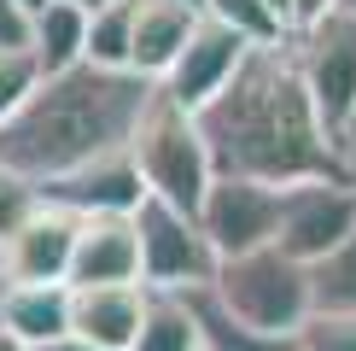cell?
Returning <instances> with one entry per match:
<instances>
[{"label":"cell","mask_w":356,"mask_h":351,"mask_svg":"<svg viewBox=\"0 0 356 351\" xmlns=\"http://www.w3.org/2000/svg\"><path fill=\"white\" fill-rule=\"evenodd\" d=\"M135 234H140V287L146 292H204L216 281L222 258L204 240L199 217L146 199L135 211Z\"/></svg>","instance_id":"5b68a950"},{"label":"cell","mask_w":356,"mask_h":351,"mask_svg":"<svg viewBox=\"0 0 356 351\" xmlns=\"http://www.w3.org/2000/svg\"><path fill=\"white\" fill-rule=\"evenodd\" d=\"M76 234H82V217L47 205L24 234H12V240L0 246V275H6L12 287H70Z\"/></svg>","instance_id":"30bf717a"},{"label":"cell","mask_w":356,"mask_h":351,"mask_svg":"<svg viewBox=\"0 0 356 351\" xmlns=\"http://www.w3.org/2000/svg\"><path fill=\"white\" fill-rule=\"evenodd\" d=\"M158 106V82L135 70L76 65L65 77H41V88L0 129V170L29 182H58L111 153H129L135 129Z\"/></svg>","instance_id":"7a4b0ae2"},{"label":"cell","mask_w":356,"mask_h":351,"mask_svg":"<svg viewBox=\"0 0 356 351\" xmlns=\"http://www.w3.org/2000/svg\"><path fill=\"white\" fill-rule=\"evenodd\" d=\"M0 351H29V345H24V340H12V334L0 328Z\"/></svg>","instance_id":"f1b7e54d"},{"label":"cell","mask_w":356,"mask_h":351,"mask_svg":"<svg viewBox=\"0 0 356 351\" xmlns=\"http://www.w3.org/2000/svg\"><path fill=\"white\" fill-rule=\"evenodd\" d=\"M18 6L29 12V18H35V12H47V6H53V0H18Z\"/></svg>","instance_id":"f546056e"},{"label":"cell","mask_w":356,"mask_h":351,"mask_svg":"<svg viewBox=\"0 0 356 351\" xmlns=\"http://www.w3.org/2000/svg\"><path fill=\"white\" fill-rule=\"evenodd\" d=\"M70 287H140V234L135 217H94L76 234V263H70Z\"/></svg>","instance_id":"7c38bea8"},{"label":"cell","mask_w":356,"mask_h":351,"mask_svg":"<svg viewBox=\"0 0 356 351\" xmlns=\"http://www.w3.org/2000/svg\"><path fill=\"white\" fill-rule=\"evenodd\" d=\"M333 12H345V0H292V29H316V24H327Z\"/></svg>","instance_id":"484cf974"},{"label":"cell","mask_w":356,"mask_h":351,"mask_svg":"<svg viewBox=\"0 0 356 351\" xmlns=\"http://www.w3.org/2000/svg\"><path fill=\"white\" fill-rule=\"evenodd\" d=\"M345 164H350V176H356V141H350V146H345Z\"/></svg>","instance_id":"d6a6232c"},{"label":"cell","mask_w":356,"mask_h":351,"mask_svg":"<svg viewBox=\"0 0 356 351\" xmlns=\"http://www.w3.org/2000/svg\"><path fill=\"white\" fill-rule=\"evenodd\" d=\"M88 65L94 70H129L135 65V0L88 12Z\"/></svg>","instance_id":"ac0fdd59"},{"label":"cell","mask_w":356,"mask_h":351,"mask_svg":"<svg viewBox=\"0 0 356 351\" xmlns=\"http://www.w3.org/2000/svg\"><path fill=\"white\" fill-rule=\"evenodd\" d=\"M280 211H286V187L269 182H240V176H216V187L199 205V228L216 246V258H251L280 246Z\"/></svg>","instance_id":"52a82bcc"},{"label":"cell","mask_w":356,"mask_h":351,"mask_svg":"<svg viewBox=\"0 0 356 351\" xmlns=\"http://www.w3.org/2000/svg\"><path fill=\"white\" fill-rule=\"evenodd\" d=\"M175 6H193V12H204V0H175Z\"/></svg>","instance_id":"836d02e7"},{"label":"cell","mask_w":356,"mask_h":351,"mask_svg":"<svg viewBox=\"0 0 356 351\" xmlns=\"http://www.w3.org/2000/svg\"><path fill=\"white\" fill-rule=\"evenodd\" d=\"M70 316H76V292L70 287H12L0 328H6L12 340H24L29 351H47L53 340L70 334Z\"/></svg>","instance_id":"9a60e30c"},{"label":"cell","mask_w":356,"mask_h":351,"mask_svg":"<svg viewBox=\"0 0 356 351\" xmlns=\"http://www.w3.org/2000/svg\"><path fill=\"white\" fill-rule=\"evenodd\" d=\"M187 304H193V322H199V351H298V340H275V334H257L240 316H228L211 287L187 292Z\"/></svg>","instance_id":"e0dca14e"},{"label":"cell","mask_w":356,"mask_h":351,"mask_svg":"<svg viewBox=\"0 0 356 351\" xmlns=\"http://www.w3.org/2000/svg\"><path fill=\"white\" fill-rule=\"evenodd\" d=\"M245 58H251V47L234 36V29H222L216 18H199V29H193V41L181 47V58H175L170 77L158 82V94H164L170 106H181V111L199 117L222 88L240 77Z\"/></svg>","instance_id":"9c48e42d"},{"label":"cell","mask_w":356,"mask_h":351,"mask_svg":"<svg viewBox=\"0 0 356 351\" xmlns=\"http://www.w3.org/2000/svg\"><path fill=\"white\" fill-rule=\"evenodd\" d=\"M41 194H47V205H58V211L94 223V217H135L146 205V182H140V164L129 153H111V158H99V164H88V170L41 182Z\"/></svg>","instance_id":"8fae6325"},{"label":"cell","mask_w":356,"mask_h":351,"mask_svg":"<svg viewBox=\"0 0 356 351\" xmlns=\"http://www.w3.org/2000/svg\"><path fill=\"white\" fill-rule=\"evenodd\" d=\"M65 6H76V12H99V6H111V0H65Z\"/></svg>","instance_id":"83f0119b"},{"label":"cell","mask_w":356,"mask_h":351,"mask_svg":"<svg viewBox=\"0 0 356 351\" xmlns=\"http://www.w3.org/2000/svg\"><path fill=\"white\" fill-rule=\"evenodd\" d=\"M269 6H275V12H280V18H286V24H292V0H269ZM292 36H298V29H292Z\"/></svg>","instance_id":"4dcf8cb0"},{"label":"cell","mask_w":356,"mask_h":351,"mask_svg":"<svg viewBox=\"0 0 356 351\" xmlns=\"http://www.w3.org/2000/svg\"><path fill=\"white\" fill-rule=\"evenodd\" d=\"M135 351H199V322H193L187 292H152Z\"/></svg>","instance_id":"ffe728a7"},{"label":"cell","mask_w":356,"mask_h":351,"mask_svg":"<svg viewBox=\"0 0 356 351\" xmlns=\"http://www.w3.org/2000/svg\"><path fill=\"white\" fill-rule=\"evenodd\" d=\"M41 211H47V194H41V182L0 170V246H6L12 234H24Z\"/></svg>","instance_id":"7402d4cb"},{"label":"cell","mask_w":356,"mask_h":351,"mask_svg":"<svg viewBox=\"0 0 356 351\" xmlns=\"http://www.w3.org/2000/svg\"><path fill=\"white\" fill-rule=\"evenodd\" d=\"M29 58L41 65V77H65V70L88 65V12L65 6V0L35 12V24H29Z\"/></svg>","instance_id":"2e32d148"},{"label":"cell","mask_w":356,"mask_h":351,"mask_svg":"<svg viewBox=\"0 0 356 351\" xmlns=\"http://www.w3.org/2000/svg\"><path fill=\"white\" fill-rule=\"evenodd\" d=\"M6 292H12V281L0 275V322H6Z\"/></svg>","instance_id":"1f68e13d"},{"label":"cell","mask_w":356,"mask_h":351,"mask_svg":"<svg viewBox=\"0 0 356 351\" xmlns=\"http://www.w3.org/2000/svg\"><path fill=\"white\" fill-rule=\"evenodd\" d=\"M350 234H356V176L286 187V211H280V252L286 258L321 263V258H333Z\"/></svg>","instance_id":"ba28073f"},{"label":"cell","mask_w":356,"mask_h":351,"mask_svg":"<svg viewBox=\"0 0 356 351\" xmlns=\"http://www.w3.org/2000/svg\"><path fill=\"white\" fill-rule=\"evenodd\" d=\"M204 18H216L222 29H234L251 53L286 47V41H292V24L280 18L269 0H204Z\"/></svg>","instance_id":"d6986e66"},{"label":"cell","mask_w":356,"mask_h":351,"mask_svg":"<svg viewBox=\"0 0 356 351\" xmlns=\"http://www.w3.org/2000/svg\"><path fill=\"white\" fill-rule=\"evenodd\" d=\"M76 292V287H70ZM146 287H88L76 292V316H70V334L99 351H135L140 322H146Z\"/></svg>","instance_id":"4fadbf2b"},{"label":"cell","mask_w":356,"mask_h":351,"mask_svg":"<svg viewBox=\"0 0 356 351\" xmlns=\"http://www.w3.org/2000/svg\"><path fill=\"white\" fill-rule=\"evenodd\" d=\"M298 351H356V316H309Z\"/></svg>","instance_id":"cb8c5ba5"},{"label":"cell","mask_w":356,"mask_h":351,"mask_svg":"<svg viewBox=\"0 0 356 351\" xmlns=\"http://www.w3.org/2000/svg\"><path fill=\"white\" fill-rule=\"evenodd\" d=\"M216 304L228 316H240L245 328L275 334V340H298L304 322L316 316V292H309V263L286 258L280 246L269 252H251V258H228L216 270Z\"/></svg>","instance_id":"3957f363"},{"label":"cell","mask_w":356,"mask_h":351,"mask_svg":"<svg viewBox=\"0 0 356 351\" xmlns=\"http://www.w3.org/2000/svg\"><path fill=\"white\" fill-rule=\"evenodd\" d=\"M292 58H298V77L316 100L327 135L345 146V135L356 129V18L333 12L327 24L292 36Z\"/></svg>","instance_id":"8992f818"},{"label":"cell","mask_w":356,"mask_h":351,"mask_svg":"<svg viewBox=\"0 0 356 351\" xmlns=\"http://www.w3.org/2000/svg\"><path fill=\"white\" fill-rule=\"evenodd\" d=\"M350 141H356V129H350V135H345V146H350Z\"/></svg>","instance_id":"d590c367"},{"label":"cell","mask_w":356,"mask_h":351,"mask_svg":"<svg viewBox=\"0 0 356 351\" xmlns=\"http://www.w3.org/2000/svg\"><path fill=\"white\" fill-rule=\"evenodd\" d=\"M204 12L193 6H175V0H135V77L146 82H164L170 65L181 58V47L193 41V29H199Z\"/></svg>","instance_id":"5bb4252c"},{"label":"cell","mask_w":356,"mask_h":351,"mask_svg":"<svg viewBox=\"0 0 356 351\" xmlns=\"http://www.w3.org/2000/svg\"><path fill=\"white\" fill-rule=\"evenodd\" d=\"M199 135L211 146L216 176L269 182V187L350 176L345 146L327 135V123H321L316 100H309V88L298 77L292 41L245 58L240 77L199 111Z\"/></svg>","instance_id":"6da1fadb"},{"label":"cell","mask_w":356,"mask_h":351,"mask_svg":"<svg viewBox=\"0 0 356 351\" xmlns=\"http://www.w3.org/2000/svg\"><path fill=\"white\" fill-rule=\"evenodd\" d=\"M129 158L140 164L146 199L175 205V211H187V217H199L204 194L216 187V164H211L204 135H199V117L181 111V106H170L164 94H158V106L146 111V123L135 129Z\"/></svg>","instance_id":"277c9868"},{"label":"cell","mask_w":356,"mask_h":351,"mask_svg":"<svg viewBox=\"0 0 356 351\" xmlns=\"http://www.w3.org/2000/svg\"><path fill=\"white\" fill-rule=\"evenodd\" d=\"M29 12L18 0H0V53H29Z\"/></svg>","instance_id":"d4e9b609"},{"label":"cell","mask_w":356,"mask_h":351,"mask_svg":"<svg viewBox=\"0 0 356 351\" xmlns=\"http://www.w3.org/2000/svg\"><path fill=\"white\" fill-rule=\"evenodd\" d=\"M345 12H350V18H356V0H345Z\"/></svg>","instance_id":"e575fe53"},{"label":"cell","mask_w":356,"mask_h":351,"mask_svg":"<svg viewBox=\"0 0 356 351\" xmlns=\"http://www.w3.org/2000/svg\"><path fill=\"white\" fill-rule=\"evenodd\" d=\"M41 88V65L29 53H0V129L18 117V106Z\"/></svg>","instance_id":"603a6c76"},{"label":"cell","mask_w":356,"mask_h":351,"mask_svg":"<svg viewBox=\"0 0 356 351\" xmlns=\"http://www.w3.org/2000/svg\"><path fill=\"white\" fill-rule=\"evenodd\" d=\"M47 351H99V345H88V340H76V334H65V340H53Z\"/></svg>","instance_id":"4316f807"},{"label":"cell","mask_w":356,"mask_h":351,"mask_svg":"<svg viewBox=\"0 0 356 351\" xmlns=\"http://www.w3.org/2000/svg\"><path fill=\"white\" fill-rule=\"evenodd\" d=\"M309 292H316V316H356V234L333 258L309 263Z\"/></svg>","instance_id":"44dd1931"}]
</instances>
